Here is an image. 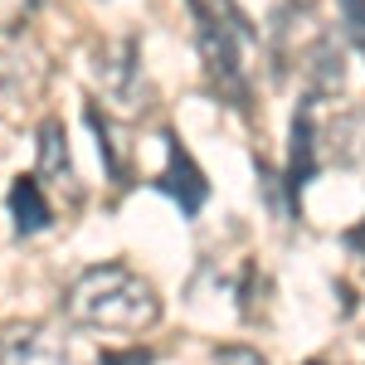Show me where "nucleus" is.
Segmentation results:
<instances>
[{"label":"nucleus","instance_id":"1","mask_svg":"<svg viewBox=\"0 0 365 365\" xmlns=\"http://www.w3.org/2000/svg\"><path fill=\"white\" fill-rule=\"evenodd\" d=\"M63 317L93 331H151L161 322V297L127 263H98L68 282Z\"/></svg>","mask_w":365,"mask_h":365},{"label":"nucleus","instance_id":"2","mask_svg":"<svg viewBox=\"0 0 365 365\" xmlns=\"http://www.w3.org/2000/svg\"><path fill=\"white\" fill-rule=\"evenodd\" d=\"M190 15H195L200 58H205V68H210L215 88H220L229 103L244 113V108H249V73H244V63H239V39H234V29H229L225 15H215L205 0H190Z\"/></svg>","mask_w":365,"mask_h":365},{"label":"nucleus","instance_id":"3","mask_svg":"<svg viewBox=\"0 0 365 365\" xmlns=\"http://www.w3.org/2000/svg\"><path fill=\"white\" fill-rule=\"evenodd\" d=\"M98 88H103V98L113 103L117 113H137V108H146V73H141L137 39L103 44V54H98Z\"/></svg>","mask_w":365,"mask_h":365},{"label":"nucleus","instance_id":"4","mask_svg":"<svg viewBox=\"0 0 365 365\" xmlns=\"http://www.w3.org/2000/svg\"><path fill=\"white\" fill-rule=\"evenodd\" d=\"M0 365H68V346L49 322H5Z\"/></svg>","mask_w":365,"mask_h":365},{"label":"nucleus","instance_id":"5","mask_svg":"<svg viewBox=\"0 0 365 365\" xmlns=\"http://www.w3.org/2000/svg\"><path fill=\"white\" fill-rule=\"evenodd\" d=\"M34 180L44 185L49 200H68L78 205L83 200V185H78V170H73V156H68V137H63V122H44L39 127V161H34Z\"/></svg>","mask_w":365,"mask_h":365},{"label":"nucleus","instance_id":"6","mask_svg":"<svg viewBox=\"0 0 365 365\" xmlns=\"http://www.w3.org/2000/svg\"><path fill=\"white\" fill-rule=\"evenodd\" d=\"M156 190L175 200L180 215H200L205 200H210V180H205V170L195 166V156H190L175 137H166V170L156 175Z\"/></svg>","mask_w":365,"mask_h":365},{"label":"nucleus","instance_id":"7","mask_svg":"<svg viewBox=\"0 0 365 365\" xmlns=\"http://www.w3.org/2000/svg\"><path fill=\"white\" fill-rule=\"evenodd\" d=\"M10 220H15L20 234H39V229L54 225V200L44 195V185L34 175H20L10 185Z\"/></svg>","mask_w":365,"mask_h":365},{"label":"nucleus","instance_id":"8","mask_svg":"<svg viewBox=\"0 0 365 365\" xmlns=\"http://www.w3.org/2000/svg\"><path fill=\"white\" fill-rule=\"evenodd\" d=\"M88 122H93V132H98V151L108 156V170H113L117 185H127V151H122V137H117L113 117L98 113V103H88Z\"/></svg>","mask_w":365,"mask_h":365},{"label":"nucleus","instance_id":"9","mask_svg":"<svg viewBox=\"0 0 365 365\" xmlns=\"http://www.w3.org/2000/svg\"><path fill=\"white\" fill-rule=\"evenodd\" d=\"M34 10H39V0H0V34H20Z\"/></svg>","mask_w":365,"mask_h":365},{"label":"nucleus","instance_id":"10","mask_svg":"<svg viewBox=\"0 0 365 365\" xmlns=\"http://www.w3.org/2000/svg\"><path fill=\"white\" fill-rule=\"evenodd\" d=\"M215 365H268L258 351H249V346H220L215 351Z\"/></svg>","mask_w":365,"mask_h":365},{"label":"nucleus","instance_id":"11","mask_svg":"<svg viewBox=\"0 0 365 365\" xmlns=\"http://www.w3.org/2000/svg\"><path fill=\"white\" fill-rule=\"evenodd\" d=\"M98 365H151V351H146V346H132V351H103Z\"/></svg>","mask_w":365,"mask_h":365},{"label":"nucleus","instance_id":"12","mask_svg":"<svg viewBox=\"0 0 365 365\" xmlns=\"http://www.w3.org/2000/svg\"><path fill=\"white\" fill-rule=\"evenodd\" d=\"M341 15H346L351 34H361L365 29V0H341Z\"/></svg>","mask_w":365,"mask_h":365},{"label":"nucleus","instance_id":"13","mask_svg":"<svg viewBox=\"0 0 365 365\" xmlns=\"http://www.w3.org/2000/svg\"><path fill=\"white\" fill-rule=\"evenodd\" d=\"M346 249H351V253H356V258L365 263V220H361L356 229H346Z\"/></svg>","mask_w":365,"mask_h":365},{"label":"nucleus","instance_id":"14","mask_svg":"<svg viewBox=\"0 0 365 365\" xmlns=\"http://www.w3.org/2000/svg\"><path fill=\"white\" fill-rule=\"evenodd\" d=\"M356 44H361V54H365V29H361V34H356Z\"/></svg>","mask_w":365,"mask_h":365},{"label":"nucleus","instance_id":"15","mask_svg":"<svg viewBox=\"0 0 365 365\" xmlns=\"http://www.w3.org/2000/svg\"><path fill=\"white\" fill-rule=\"evenodd\" d=\"M307 365H327V361H307Z\"/></svg>","mask_w":365,"mask_h":365}]
</instances>
